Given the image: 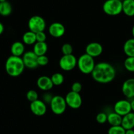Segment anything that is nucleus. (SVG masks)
<instances>
[{"instance_id": "nucleus-1", "label": "nucleus", "mask_w": 134, "mask_h": 134, "mask_svg": "<svg viewBox=\"0 0 134 134\" xmlns=\"http://www.w3.org/2000/svg\"><path fill=\"white\" fill-rule=\"evenodd\" d=\"M116 69L107 62H100L95 64L91 76L95 82L100 83H109L116 77Z\"/></svg>"}, {"instance_id": "nucleus-2", "label": "nucleus", "mask_w": 134, "mask_h": 134, "mask_svg": "<svg viewBox=\"0 0 134 134\" xmlns=\"http://www.w3.org/2000/svg\"><path fill=\"white\" fill-rule=\"evenodd\" d=\"M5 70L11 77H17L23 74L25 66L22 57L11 55L7 58L5 62Z\"/></svg>"}, {"instance_id": "nucleus-3", "label": "nucleus", "mask_w": 134, "mask_h": 134, "mask_svg": "<svg viewBox=\"0 0 134 134\" xmlns=\"http://www.w3.org/2000/svg\"><path fill=\"white\" fill-rule=\"evenodd\" d=\"M94 58L87 54L84 53L79 57L77 61L78 69L84 74H91L95 66Z\"/></svg>"}, {"instance_id": "nucleus-4", "label": "nucleus", "mask_w": 134, "mask_h": 134, "mask_svg": "<svg viewBox=\"0 0 134 134\" xmlns=\"http://www.w3.org/2000/svg\"><path fill=\"white\" fill-rule=\"evenodd\" d=\"M104 13L109 16H117L122 12L121 0H107L103 5Z\"/></svg>"}, {"instance_id": "nucleus-5", "label": "nucleus", "mask_w": 134, "mask_h": 134, "mask_svg": "<svg viewBox=\"0 0 134 134\" xmlns=\"http://www.w3.org/2000/svg\"><path fill=\"white\" fill-rule=\"evenodd\" d=\"M49 105L53 113L57 115L63 114L65 112L67 107L65 98L60 95L53 97Z\"/></svg>"}, {"instance_id": "nucleus-6", "label": "nucleus", "mask_w": 134, "mask_h": 134, "mask_svg": "<svg viewBox=\"0 0 134 134\" xmlns=\"http://www.w3.org/2000/svg\"><path fill=\"white\" fill-rule=\"evenodd\" d=\"M28 26L30 30L34 33L43 32L46 30V22L44 19L41 16L34 15L32 16L28 20Z\"/></svg>"}, {"instance_id": "nucleus-7", "label": "nucleus", "mask_w": 134, "mask_h": 134, "mask_svg": "<svg viewBox=\"0 0 134 134\" xmlns=\"http://www.w3.org/2000/svg\"><path fill=\"white\" fill-rule=\"evenodd\" d=\"M78 59L73 54L63 55L59 62V67L64 71H70L77 66Z\"/></svg>"}, {"instance_id": "nucleus-8", "label": "nucleus", "mask_w": 134, "mask_h": 134, "mask_svg": "<svg viewBox=\"0 0 134 134\" xmlns=\"http://www.w3.org/2000/svg\"><path fill=\"white\" fill-rule=\"evenodd\" d=\"M67 106L72 109H78L82 106V99L80 93H76L72 91H69L65 97Z\"/></svg>"}, {"instance_id": "nucleus-9", "label": "nucleus", "mask_w": 134, "mask_h": 134, "mask_svg": "<svg viewBox=\"0 0 134 134\" xmlns=\"http://www.w3.org/2000/svg\"><path fill=\"white\" fill-rule=\"evenodd\" d=\"M114 112L120 115L121 116H124L126 114L130 113L131 112L130 101L126 99L118 100L114 105Z\"/></svg>"}, {"instance_id": "nucleus-10", "label": "nucleus", "mask_w": 134, "mask_h": 134, "mask_svg": "<svg viewBox=\"0 0 134 134\" xmlns=\"http://www.w3.org/2000/svg\"><path fill=\"white\" fill-rule=\"evenodd\" d=\"M37 58L38 56L33 52V51H26L22 57L25 68L30 69H34L37 68L38 66Z\"/></svg>"}, {"instance_id": "nucleus-11", "label": "nucleus", "mask_w": 134, "mask_h": 134, "mask_svg": "<svg viewBox=\"0 0 134 134\" xmlns=\"http://www.w3.org/2000/svg\"><path fill=\"white\" fill-rule=\"evenodd\" d=\"M30 110L34 115L42 116L46 114L47 112V105L42 100L37 99L35 101L30 103Z\"/></svg>"}, {"instance_id": "nucleus-12", "label": "nucleus", "mask_w": 134, "mask_h": 134, "mask_svg": "<svg viewBox=\"0 0 134 134\" xmlns=\"http://www.w3.org/2000/svg\"><path fill=\"white\" fill-rule=\"evenodd\" d=\"M48 32L50 35L53 38H61L65 33V27L62 23L56 22L50 24L48 28Z\"/></svg>"}, {"instance_id": "nucleus-13", "label": "nucleus", "mask_w": 134, "mask_h": 134, "mask_svg": "<svg viewBox=\"0 0 134 134\" xmlns=\"http://www.w3.org/2000/svg\"><path fill=\"white\" fill-rule=\"evenodd\" d=\"M103 47L98 42H91L87 45L86 47V53L92 57H97L102 54Z\"/></svg>"}, {"instance_id": "nucleus-14", "label": "nucleus", "mask_w": 134, "mask_h": 134, "mask_svg": "<svg viewBox=\"0 0 134 134\" xmlns=\"http://www.w3.org/2000/svg\"><path fill=\"white\" fill-rule=\"evenodd\" d=\"M122 92L127 99L134 98V78H129L124 82L122 86Z\"/></svg>"}, {"instance_id": "nucleus-15", "label": "nucleus", "mask_w": 134, "mask_h": 134, "mask_svg": "<svg viewBox=\"0 0 134 134\" xmlns=\"http://www.w3.org/2000/svg\"><path fill=\"white\" fill-rule=\"evenodd\" d=\"M37 86L42 91H47L51 90L53 87L54 85L50 77L42 76L37 80Z\"/></svg>"}, {"instance_id": "nucleus-16", "label": "nucleus", "mask_w": 134, "mask_h": 134, "mask_svg": "<svg viewBox=\"0 0 134 134\" xmlns=\"http://www.w3.org/2000/svg\"><path fill=\"white\" fill-rule=\"evenodd\" d=\"M121 126L126 130L133 129L134 127V113L130 112L128 114L122 116Z\"/></svg>"}, {"instance_id": "nucleus-17", "label": "nucleus", "mask_w": 134, "mask_h": 134, "mask_svg": "<svg viewBox=\"0 0 134 134\" xmlns=\"http://www.w3.org/2000/svg\"><path fill=\"white\" fill-rule=\"evenodd\" d=\"M11 52L12 55L16 57H21L25 53V46L23 42H15L11 47Z\"/></svg>"}, {"instance_id": "nucleus-18", "label": "nucleus", "mask_w": 134, "mask_h": 134, "mask_svg": "<svg viewBox=\"0 0 134 134\" xmlns=\"http://www.w3.org/2000/svg\"><path fill=\"white\" fill-rule=\"evenodd\" d=\"M122 12L127 16H134V0H124L122 2Z\"/></svg>"}, {"instance_id": "nucleus-19", "label": "nucleus", "mask_w": 134, "mask_h": 134, "mask_svg": "<svg viewBox=\"0 0 134 134\" xmlns=\"http://www.w3.org/2000/svg\"><path fill=\"white\" fill-rule=\"evenodd\" d=\"M48 50V46L46 42H36L33 46V52L37 56L45 55Z\"/></svg>"}, {"instance_id": "nucleus-20", "label": "nucleus", "mask_w": 134, "mask_h": 134, "mask_svg": "<svg viewBox=\"0 0 134 134\" xmlns=\"http://www.w3.org/2000/svg\"><path fill=\"white\" fill-rule=\"evenodd\" d=\"M123 50L127 57H134V38H130L125 42Z\"/></svg>"}, {"instance_id": "nucleus-21", "label": "nucleus", "mask_w": 134, "mask_h": 134, "mask_svg": "<svg viewBox=\"0 0 134 134\" xmlns=\"http://www.w3.org/2000/svg\"><path fill=\"white\" fill-rule=\"evenodd\" d=\"M122 116L116 113L115 112L107 114V122L110 126H120L122 124Z\"/></svg>"}, {"instance_id": "nucleus-22", "label": "nucleus", "mask_w": 134, "mask_h": 134, "mask_svg": "<svg viewBox=\"0 0 134 134\" xmlns=\"http://www.w3.org/2000/svg\"><path fill=\"white\" fill-rule=\"evenodd\" d=\"M23 42L24 44L28 45V46L34 44L36 42V33L30 30L25 32L23 36Z\"/></svg>"}, {"instance_id": "nucleus-23", "label": "nucleus", "mask_w": 134, "mask_h": 134, "mask_svg": "<svg viewBox=\"0 0 134 134\" xmlns=\"http://www.w3.org/2000/svg\"><path fill=\"white\" fill-rule=\"evenodd\" d=\"M13 11L12 5L9 2L6 1L0 3V15L3 16H9Z\"/></svg>"}, {"instance_id": "nucleus-24", "label": "nucleus", "mask_w": 134, "mask_h": 134, "mask_svg": "<svg viewBox=\"0 0 134 134\" xmlns=\"http://www.w3.org/2000/svg\"><path fill=\"white\" fill-rule=\"evenodd\" d=\"M50 78H51V81H52L54 86H59L63 84L64 80V78L63 74H62L61 73L59 72L54 73Z\"/></svg>"}, {"instance_id": "nucleus-25", "label": "nucleus", "mask_w": 134, "mask_h": 134, "mask_svg": "<svg viewBox=\"0 0 134 134\" xmlns=\"http://www.w3.org/2000/svg\"><path fill=\"white\" fill-rule=\"evenodd\" d=\"M124 66L126 70L134 72V57H127L124 62Z\"/></svg>"}, {"instance_id": "nucleus-26", "label": "nucleus", "mask_w": 134, "mask_h": 134, "mask_svg": "<svg viewBox=\"0 0 134 134\" xmlns=\"http://www.w3.org/2000/svg\"><path fill=\"white\" fill-rule=\"evenodd\" d=\"M126 130L121 125L110 126L108 130V134H125Z\"/></svg>"}, {"instance_id": "nucleus-27", "label": "nucleus", "mask_w": 134, "mask_h": 134, "mask_svg": "<svg viewBox=\"0 0 134 134\" xmlns=\"http://www.w3.org/2000/svg\"><path fill=\"white\" fill-rule=\"evenodd\" d=\"M61 51L63 55H71L73 53V47L71 44L69 43H66L62 46Z\"/></svg>"}, {"instance_id": "nucleus-28", "label": "nucleus", "mask_w": 134, "mask_h": 134, "mask_svg": "<svg viewBox=\"0 0 134 134\" xmlns=\"http://www.w3.org/2000/svg\"><path fill=\"white\" fill-rule=\"evenodd\" d=\"M26 98L28 100L32 103L38 99V93L36 91L34 90H30L26 93Z\"/></svg>"}, {"instance_id": "nucleus-29", "label": "nucleus", "mask_w": 134, "mask_h": 134, "mask_svg": "<svg viewBox=\"0 0 134 134\" xmlns=\"http://www.w3.org/2000/svg\"><path fill=\"white\" fill-rule=\"evenodd\" d=\"M96 121L100 124L106 123L107 122V114L104 112L98 113L96 116Z\"/></svg>"}, {"instance_id": "nucleus-30", "label": "nucleus", "mask_w": 134, "mask_h": 134, "mask_svg": "<svg viewBox=\"0 0 134 134\" xmlns=\"http://www.w3.org/2000/svg\"><path fill=\"white\" fill-rule=\"evenodd\" d=\"M37 63H38V66H44L49 63V58L46 55L38 56L37 58Z\"/></svg>"}, {"instance_id": "nucleus-31", "label": "nucleus", "mask_w": 134, "mask_h": 134, "mask_svg": "<svg viewBox=\"0 0 134 134\" xmlns=\"http://www.w3.org/2000/svg\"><path fill=\"white\" fill-rule=\"evenodd\" d=\"M36 42H46L47 39V35L44 31L36 33Z\"/></svg>"}, {"instance_id": "nucleus-32", "label": "nucleus", "mask_w": 134, "mask_h": 134, "mask_svg": "<svg viewBox=\"0 0 134 134\" xmlns=\"http://www.w3.org/2000/svg\"><path fill=\"white\" fill-rule=\"evenodd\" d=\"M82 90V85L80 82H75L71 86V91L76 93H80Z\"/></svg>"}, {"instance_id": "nucleus-33", "label": "nucleus", "mask_w": 134, "mask_h": 134, "mask_svg": "<svg viewBox=\"0 0 134 134\" xmlns=\"http://www.w3.org/2000/svg\"><path fill=\"white\" fill-rule=\"evenodd\" d=\"M53 97V96H52L49 93H45L44 95H43V100H43L46 105H47V104H49V105Z\"/></svg>"}, {"instance_id": "nucleus-34", "label": "nucleus", "mask_w": 134, "mask_h": 134, "mask_svg": "<svg viewBox=\"0 0 134 134\" xmlns=\"http://www.w3.org/2000/svg\"><path fill=\"white\" fill-rule=\"evenodd\" d=\"M3 32H4V26L2 23H0V36L3 33Z\"/></svg>"}, {"instance_id": "nucleus-35", "label": "nucleus", "mask_w": 134, "mask_h": 134, "mask_svg": "<svg viewBox=\"0 0 134 134\" xmlns=\"http://www.w3.org/2000/svg\"><path fill=\"white\" fill-rule=\"evenodd\" d=\"M125 134H134V130L133 129H130V130H126Z\"/></svg>"}, {"instance_id": "nucleus-36", "label": "nucleus", "mask_w": 134, "mask_h": 134, "mask_svg": "<svg viewBox=\"0 0 134 134\" xmlns=\"http://www.w3.org/2000/svg\"><path fill=\"white\" fill-rule=\"evenodd\" d=\"M130 105H131V111L134 113V99H133L132 100L130 101Z\"/></svg>"}, {"instance_id": "nucleus-37", "label": "nucleus", "mask_w": 134, "mask_h": 134, "mask_svg": "<svg viewBox=\"0 0 134 134\" xmlns=\"http://www.w3.org/2000/svg\"><path fill=\"white\" fill-rule=\"evenodd\" d=\"M131 34H132L133 38H134V25L133 26V27H132V29H131Z\"/></svg>"}, {"instance_id": "nucleus-38", "label": "nucleus", "mask_w": 134, "mask_h": 134, "mask_svg": "<svg viewBox=\"0 0 134 134\" xmlns=\"http://www.w3.org/2000/svg\"><path fill=\"white\" fill-rule=\"evenodd\" d=\"M6 1H7V0H0V3H1V2H6Z\"/></svg>"}]
</instances>
